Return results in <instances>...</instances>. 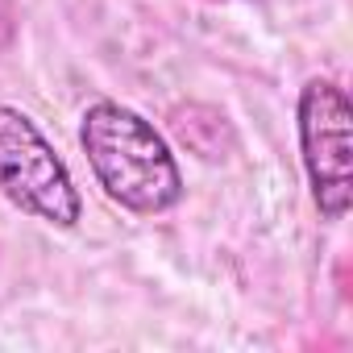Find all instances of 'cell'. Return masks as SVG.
I'll return each mask as SVG.
<instances>
[{
    "label": "cell",
    "mask_w": 353,
    "mask_h": 353,
    "mask_svg": "<svg viewBox=\"0 0 353 353\" xmlns=\"http://www.w3.org/2000/svg\"><path fill=\"white\" fill-rule=\"evenodd\" d=\"M79 145L100 192L133 216H162L183 200V170L166 137L121 100H92L79 117Z\"/></svg>",
    "instance_id": "obj_1"
},
{
    "label": "cell",
    "mask_w": 353,
    "mask_h": 353,
    "mask_svg": "<svg viewBox=\"0 0 353 353\" xmlns=\"http://www.w3.org/2000/svg\"><path fill=\"white\" fill-rule=\"evenodd\" d=\"M0 196L50 229H75L83 196L38 121L0 100Z\"/></svg>",
    "instance_id": "obj_2"
},
{
    "label": "cell",
    "mask_w": 353,
    "mask_h": 353,
    "mask_svg": "<svg viewBox=\"0 0 353 353\" xmlns=\"http://www.w3.org/2000/svg\"><path fill=\"white\" fill-rule=\"evenodd\" d=\"M299 158L312 188V204L324 221H345L353 204V104L341 83L307 79L295 104Z\"/></svg>",
    "instance_id": "obj_3"
}]
</instances>
